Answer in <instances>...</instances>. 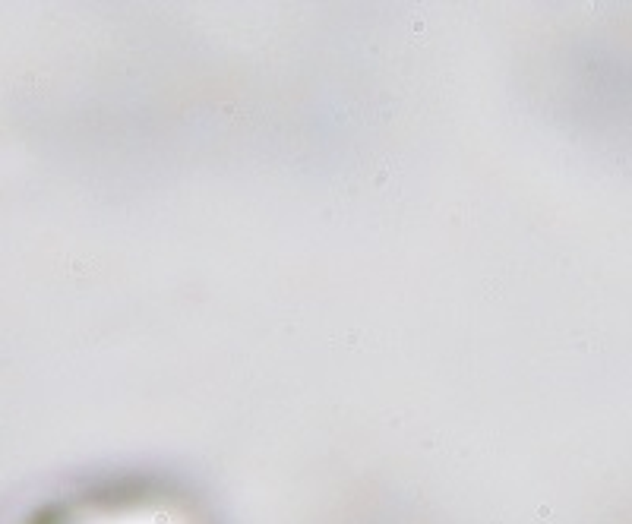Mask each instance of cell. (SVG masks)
<instances>
[{
    "label": "cell",
    "instance_id": "obj_1",
    "mask_svg": "<svg viewBox=\"0 0 632 524\" xmlns=\"http://www.w3.org/2000/svg\"><path fill=\"white\" fill-rule=\"evenodd\" d=\"M41 524H187L181 515L168 505L158 502H136V499H121V502H79L63 509L61 515L41 521Z\"/></svg>",
    "mask_w": 632,
    "mask_h": 524
}]
</instances>
